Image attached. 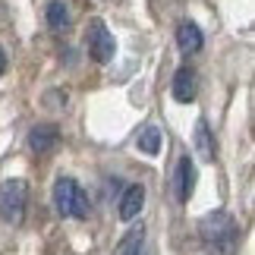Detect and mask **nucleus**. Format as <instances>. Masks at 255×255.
<instances>
[{"mask_svg": "<svg viewBox=\"0 0 255 255\" xmlns=\"http://www.w3.org/2000/svg\"><path fill=\"white\" fill-rule=\"evenodd\" d=\"M202 44H205L202 28L195 25V22H189V19H183V22L176 25V47H180L186 57H192V54L202 51Z\"/></svg>", "mask_w": 255, "mask_h": 255, "instance_id": "nucleus-8", "label": "nucleus"}, {"mask_svg": "<svg viewBox=\"0 0 255 255\" xmlns=\"http://www.w3.org/2000/svg\"><path fill=\"white\" fill-rule=\"evenodd\" d=\"M195 92H199V76H195L192 66H180L173 76V98L180 104H189L195 101Z\"/></svg>", "mask_w": 255, "mask_h": 255, "instance_id": "nucleus-7", "label": "nucleus"}, {"mask_svg": "<svg viewBox=\"0 0 255 255\" xmlns=\"http://www.w3.org/2000/svg\"><path fill=\"white\" fill-rule=\"evenodd\" d=\"M54 205L63 218H88V195L73 176H60L54 183Z\"/></svg>", "mask_w": 255, "mask_h": 255, "instance_id": "nucleus-2", "label": "nucleus"}, {"mask_svg": "<svg viewBox=\"0 0 255 255\" xmlns=\"http://www.w3.org/2000/svg\"><path fill=\"white\" fill-rule=\"evenodd\" d=\"M28 205V186L25 180H6L0 186V218L6 224H22Z\"/></svg>", "mask_w": 255, "mask_h": 255, "instance_id": "nucleus-3", "label": "nucleus"}, {"mask_svg": "<svg viewBox=\"0 0 255 255\" xmlns=\"http://www.w3.org/2000/svg\"><path fill=\"white\" fill-rule=\"evenodd\" d=\"M135 145H139L145 154H158L161 151V132L154 129V126H145V129L135 135Z\"/></svg>", "mask_w": 255, "mask_h": 255, "instance_id": "nucleus-13", "label": "nucleus"}, {"mask_svg": "<svg viewBox=\"0 0 255 255\" xmlns=\"http://www.w3.org/2000/svg\"><path fill=\"white\" fill-rule=\"evenodd\" d=\"M44 19H47V25L54 28V32H63L66 25H70V13H66V3H60V0H51L44 9Z\"/></svg>", "mask_w": 255, "mask_h": 255, "instance_id": "nucleus-12", "label": "nucleus"}, {"mask_svg": "<svg viewBox=\"0 0 255 255\" xmlns=\"http://www.w3.org/2000/svg\"><path fill=\"white\" fill-rule=\"evenodd\" d=\"M195 189V164L192 158L186 154V158L176 161V170H173V195H176V202L186 205L189 202V195Z\"/></svg>", "mask_w": 255, "mask_h": 255, "instance_id": "nucleus-5", "label": "nucleus"}, {"mask_svg": "<svg viewBox=\"0 0 255 255\" xmlns=\"http://www.w3.org/2000/svg\"><path fill=\"white\" fill-rule=\"evenodd\" d=\"M88 54H92L98 63H107L114 57V35H111V28L104 25V19H92V22H88Z\"/></svg>", "mask_w": 255, "mask_h": 255, "instance_id": "nucleus-4", "label": "nucleus"}, {"mask_svg": "<svg viewBox=\"0 0 255 255\" xmlns=\"http://www.w3.org/2000/svg\"><path fill=\"white\" fill-rule=\"evenodd\" d=\"M145 249V227L139 224L135 230H129L126 237L120 240V246H117V255H139Z\"/></svg>", "mask_w": 255, "mask_h": 255, "instance_id": "nucleus-11", "label": "nucleus"}, {"mask_svg": "<svg viewBox=\"0 0 255 255\" xmlns=\"http://www.w3.org/2000/svg\"><path fill=\"white\" fill-rule=\"evenodd\" d=\"M57 145H60V129H57L54 123H41L28 132V148L35 154H51Z\"/></svg>", "mask_w": 255, "mask_h": 255, "instance_id": "nucleus-6", "label": "nucleus"}, {"mask_svg": "<svg viewBox=\"0 0 255 255\" xmlns=\"http://www.w3.org/2000/svg\"><path fill=\"white\" fill-rule=\"evenodd\" d=\"M142 205H145V189H142V186H126V192L120 195L117 211H120L123 221H135L139 211H142Z\"/></svg>", "mask_w": 255, "mask_h": 255, "instance_id": "nucleus-9", "label": "nucleus"}, {"mask_svg": "<svg viewBox=\"0 0 255 255\" xmlns=\"http://www.w3.org/2000/svg\"><path fill=\"white\" fill-rule=\"evenodd\" d=\"M199 237L205 249L214 255H237L240 252V224L230 211H211L199 221Z\"/></svg>", "mask_w": 255, "mask_h": 255, "instance_id": "nucleus-1", "label": "nucleus"}, {"mask_svg": "<svg viewBox=\"0 0 255 255\" xmlns=\"http://www.w3.org/2000/svg\"><path fill=\"white\" fill-rule=\"evenodd\" d=\"M195 151H199L202 161H214V154H218V148H214V135L208 129V120L195 123Z\"/></svg>", "mask_w": 255, "mask_h": 255, "instance_id": "nucleus-10", "label": "nucleus"}, {"mask_svg": "<svg viewBox=\"0 0 255 255\" xmlns=\"http://www.w3.org/2000/svg\"><path fill=\"white\" fill-rule=\"evenodd\" d=\"M3 73H6V51L0 47V76H3Z\"/></svg>", "mask_w": 255, "mask_h": 255, "instance_id": "nucleus-14", "label": "nucleus"}]
</instances>
